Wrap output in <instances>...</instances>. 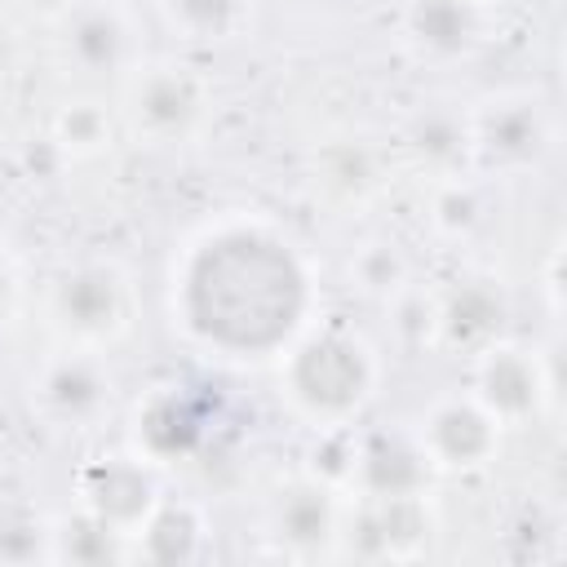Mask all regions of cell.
Instances as JSON below:
<instances>
[{"label": "cell", "mask_w": 567, "mask_h": 567, "mask_svg": "<svg viewBox=\"0 0 567 567\" xmlns=\"http://www.w3.org/2000/svg\"><path fill=\"white\" fill-rule=\"evenodd\" d=\"M346 279H350V288H354L359 297H368V301L381 306V301H390V297L412 279V261H408V252H403L394 239L377 235V239H363V244L350 252Z\"/></svg>", "instance_id": "22"}, {"label": "cell", "mask_w": 567, "mask_h": 567, "mask_svg": "<svg viewBox=\"0 0 567 567\" xmlns=\"http://www.w3.org/2000/svg\"><path fill=\"white\" fill-rule=\"evenodd\" d=\"M49 563H75V567H106V563H128L133 558V536L120 532L115 523L97 518L93 509L75 505L71 514L49 523Z\"/></svg>", "instance_id": "20"}, {"label": "cell", "mask_w": 567, "mask_h": 567, "mask_svg": "<svg viewBox=\"0 0 567 567\" xmlns=\"http://www.w3.org/2000/svg\"><path fill=\"white\" fill-rule=\"evenodd\" d=\"M275 385L284 408L310 430H346L359 425L381 385L377 346L350 323L315 319L279 359Z\"/></svg>", "instance_id": "2"}, {"label": "cell", "mask_w": 567, "mask_h": 567, "mask_svg": "<svg viewBox=\"0 0 567 567\" xmlns=\"http://www.w3.org/2000/svg\"><path fill=\"white\" fill-rule=\"evenodd\" d=\"M310 186L337 213H363L385 190V155L363 137H328L310 155Z\"/></svg>", "instance_id": "15"}, {"label": "cell", "mask_w": 567, "mask_h": 567, "mask_svg": "<svg viewBox=\"0 0 567 567\" xmlns=\"http://www.w3.org/2000/svg\"><path fill=\"white\" fill-rule=\"evenodd\" d=\"M164 9H168L173 31H182L186 40L221 44L248 27L252 0H164Z\"/></svg>", "instance_id": "25"}, {"label": "cell", "mask_w": 567, "mask_h": 567, "mask_svg": "<svg viewBox=\"0 0 567 567\" xmlns=\"http://www.w3.org/2000/svg\"><path fill=\"white\" fill-rule=\"evenodd\" d=\"M474 168L518 173L549 155L554 146V111L532 89H501L470 106Z\"/></svg>", "instance_id": "7"}, {"label": "cell", "mask_w": 567, "mask_h": 567, "mask_svg": "<svg viewBox=\"0 0 567 567\" xmlns=\"http://www.w3.org/2000/svg\"><path fill=\"white\" fill-rule=\"evenodd\" d=\"M319 310L306 248L261 213H217L195 226L168 266V315L182 341L213 363H275Z\"/></svg>", "instance_id": "1"}, {"label": "cell", "mask_w": 567, "mask_h": 567, "mask_svg": "<svg viewBox=\"0 0 567 567\" xmlns=\"http://www.w3.org/2000/svg\"><path fill=\"white\" fill-rule=\"evenodd\" d=\"M341 505H346V492L301 470L275 487L266 505V527L279 540V549L292 558H337Z\"/></svg>", "instance_id": "11"}, {"label": "cell", "mask_w": 567, "mask_h": 567, "mask_svg": "<svg viewBox=\"0 0 567 567\" xmlns=\"http://www.w3.org/2000/svg\"><path fill=\"white\" fill-rule=\"evenodd\" d=\"M31 403L58 430H97L115 408V372L106 350H53L31 377Z\"/></svg>", "instance_id": "8"}, {"label": "cell", "mask_w": 567, "mask_h": 567, "mask_svg": "<svg viewBox=\"0 0 567 567\" xmlns=\"http://www.w3.org/2000/svg\"><path fill=\"white\" fill-rule=\"evenodd\" d=\"M44 319L62 346H84V350L115 346L133 323V284L124 266L111 257L71 261L49 279Z\"/></svg>", "instance_id": "3"}, {"label": "cell", "mask_w": 567, "mask_h": 567, "mask_svg": "<svg viewBox=\"0 0 567 567\" xmlns=\"http://www.w3.org/2000/svg\"><path fill=\"white\" fill-rule=\"evenodd\" d=\"M403 35L425 62H465L487 40V9L478 0H408Z\"/></svg>", "instance_id": "17"}, {"label": "cell", "mask_w": 567, "mask_h": 567, "mask_svg": "<svg viewBox=\"0 0 567 567\" xmlns=\"http://www.w3.org/2000/svg\"><path fill=\"white\" fill-rule=\"evenodd\" d=\"M408 159L430 177H456L474 168V137H470V111L456 106H421L403 128Z\"/></svg>", "instance_id": "18"}, {"label": "cell", "mask_w": 567, "mask_h": 567, "mask_svg": "<svg viewBox=\"0 0 567 567\" xmlns=\"http://www.w3.org/2000/svg\"><path fill=\"white\" fill-rule=\"evenodd\" d=\"M111 115L102 102H62L49 120V146L62 155V159H93L111 146Z\"/></svg>", "instance_id": "23"}, {"label": "cell", "mask_w": 567, "mask_h": 567, "mask_svg": "<svg viewBox=\"0 0 567 567\" xmlns=\"http://www.w3.org/2000/svg\"><path fill=\"white\" fill-rule=\"evenodd\" d=\"M478 4H483V9L492 13V9H496V4H505V0H478Z\"/></svg>", "instance_id": "29"}, {"label": "cell", "mask_w": 567, "mask_h": 567, "mask_svg": "<svg viewBox=\"0 0 567 567\" xmlns=\"http://www.w3.org/2000/svg\"><path fill=\"white\" fill-rule=\"evenodd\" d=\"M385 306V323H390V337L399 350H439V297L434 288H421L416 279H408Z\"/></svg>", "instance_id": "24"}, {"label": "cell", "mask_w": 567, "mask_h": 567, "mask_svg": "<svg viewBox=\"0 0 567 567\" xmlns=\"http://www.w3.org/2000/svg\"><path fill=\"white\" fill-rule=\"evenodd\" d=\"M13 310H18V266H13V257L0 248V328L13 319Z\"/></svg>", "instance_id": "27"}, {"label": "cell", "mask_w": 567, "mask_h": 567, "mask_svg": "<svg viewBox=\"0 0 567 567\" xmlns=\"http://www.w3.org/2000/svg\"><path fill=\"white\" fill-rule=\"evenodd\" d=\"M470 394L509 430V425H527L536 421L554 394H558V368L554 354H545L540 346L514 341L509 332L496 337L492 346H483L474 354V381Z\"/></svg>", "instance_id": "6"}, {"label": "cell", "mask_w": 567, "mask_h": 567, "mask_svg": "<svg viewBox=\"0 0 567 567\" xmlns=\"http://www.w3.org/2000/svg\"><path fill=\"white\" fill-rule=\"evenodd\" d=\"M58 58L80 80H115L137 66V31L120 0H75L58 22Z\"/></svg>", "instance_id": "10"}, {"label": "cell", "mask_w": 567, "mask_h": 567, "mask_svg": "<svg viewBox=\"0 0 567 567\" xmlns=\"http://www.w3.org/2000/svg\"><path fill=\"white\" fill-rule=\"evenodd\" d=\"M430 230L447 244H465L478 235V226L487 221V195L470 173L456 177H439L430 182Z\"/></svg>", "instance_id": "21"}, {"label": "cell", "mask_w": 567, "mask_h": 567, "mask_svg": "<svg viewBox=\"0 0 567 567\" xmlns=\"http://www.w3.org/2000/svg\"><path fill=\"white\" fill-rule=\"evenodd\" d=\"M204 509L195 501H168L159 496L155 509L142 518V527L133 532V558L142 563H195L204 554Z\"/></svg>", "instance_id": "19"}, {"label": "cell", "mask_w": 567, "mask_h": 567, "mask_svg": "<svg viewBox=\"0 0 567 567\" xmlns=\"http://www.w3.org/2000/svg\"><path fill=\"white\" fill-rule=\"evenodd\" d=\"M434 478L412 430H354V474L350 492L359 496H408L425 492Z\"/></svg>", "instance_id": "16"}, {"label": "cell", "mask_w": 567, "mask_h": 567, "mask_svg": "<svg viewBox=\"0 0 567 567\" xmlns=\"http://www.w3.org/2000/svg\"><path fill=\"white\" fill-rule=\"evenodd\" d=\"M159 501V483H155V465L142 461L137 452H111L97 456L80 470L75 478V505L93 509L97 518L115 523L120 532H137L142 518L155 509Z\"/></svg>", "instance_id": "12"}, {"label": "cell", "mask_w": 567, "mask_h": 567, "mask_svg": "<svg viewBox=\"0 0 567 567\" xmlns=\"http://www.w3.org/2000/svg\"><path fill=\"white\" fill-rule=\"evenodd\" d=\"M412 434H416V443H421V452H425L434 474H474V470L496 461L505 425L470 390L465 394L456 390V394H439L421 412Z\"/></svg>", "instance_id": "9"}, {"label": "cell", "mask_w": 567, "mask_h": 567, "mask_svg": "<svg viewBox=\"0 0 567 567\" xmlns=\"http://www.w3.org/2000/svg\"><path fill=\"white\" fill-rule=\"evenodd\" d=\"M49 523L27 505H0V563H49Z\"/></svg>", "instance_id": "26"}, {"label": "cell", "mask_w": 567, "mask_h": 567, "mask_svg": "<svg viewBox=\"0 0 567 567\" xmlns=\"http://www.w3.org/2000/svg\"><path fill=\"white\" fill-rule=\"evenodd\" d=\"M558 266H563V248L549 252V275H545V297H549V315H554V319L563 315V301H558V292H563V270H558Z\"/></svg>", "instance_id": "28"}, {"label": "cell", "mask_w": 567, "mask_h": 567, "mask_svg": "<svg viewBox=\"0 0 567 567\" xmlns=\"http://www.w3.org/2000/svg\"><path fill=\"white\" fill-rule=\"evenodd\" d=\"M434 297H439V350L474 359L483 346L505 337L509 297L492 275H456L447 288H434Z\"/></svg>", "instance_id": "13"}, {"label": "cell", "mask_w": 567, "mask_h": 567, "mask_svg": "<svg viewBox=\"0 0 567 567\" xmlns=\"http://www.w3.org/2000/svg\"><path fill=\"white\" fill-rule=\"evenodd\" d=\"M208 434L204 403L182 385H155L133 408V452L151 465H168L190 456Z\"/></svg>", "instance_id": "14"}, {"label": "cell", "mask_w": 567, "mask_h": 567, "mask_svg": "<svg viewBox=\"0 0 567 567\" xmlns=\"http://www.w3.org/2000/svg\"><path fill=\"white\" fill-rule=\"evenodd\" d=\"M208 115V80L177 58L137 62L124 80V124L137 142L177 146L199 133Z\"/></svg>", "instance_id": "4"}, {"label": "cell", "mask_w": 567, "mask_h": 567, "mask_svg": "<svg viewBox=\"0 0 567 567\" xmlns=\"http://www.w3.org/2000/svg\"><path fill=\"white\" fill-rule=\"evenodd\" d=\"M439 532V514L425 492L408 496H359L346 492L341 505V532H337V558L359 563H399L421 558Z\"/></svg>", "instance_id": "5"}]
</instances>
